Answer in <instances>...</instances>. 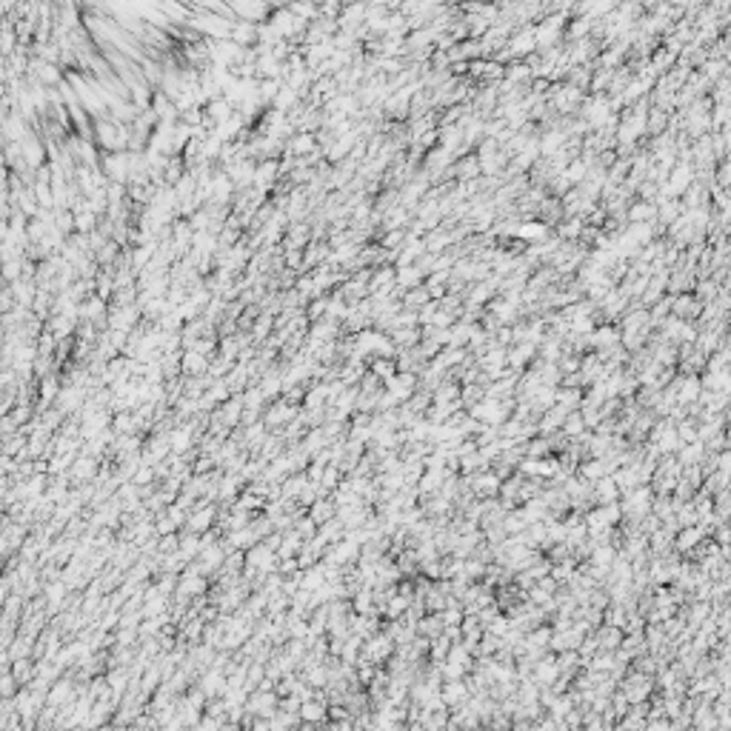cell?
<instances>
[{"label":"cell","instance_id":"cell-1","mask_svg":"<svg viewBox=\"0 0 731 731\" xmlns=\"http://www.w3.org/2000/svg\"><path fill=\"white\" fill-rule=\"evenodd\" d=\"M617 691H620V695L626 697V703H628V706L648 703V700L654 697V677H648V675H640V671L628 668L626 675H623V680H620V686H617Z\"/></svg>","mask_w":731,"mask_h":731},{"label":"cell","instance_id":"cell-2","mask_svg":"<svg viewBox=\"0 0 731 731\" xmlns=\"http://www.w3.org/2000/svg\"><path fill=\"white\" fill-rule=\"evenodd\" d=\"M651 503H654V491L651 486H637L626 494H620V511H623V520H631V523H640L646 514H651Z\"/></svg>","mask_w":731,"mask_h":731},{"label":"cell","instance_id":"cell-3","mask_svg":"<svg viewBox=\"0 0 731 731\" xmlns=\"http://www.w3.org/2000/svg\"><path fill=\"white\" fill-rule=\"evenodd\" d=\"M392 654H394V643L389 640V634L380 628L377 634H372V637L363 640V646H360V660L357 663H369L374 668H383V666L392 660Z\"/></svg>","mask_w":731,"mask_h":731},{"label":"cell","instance_id":"cell-4","mask_svg":"<svg viewBox=\"0 0 731 731\" xmlns=\"http://www.w3.org/2000/svg\"><path fill=\"white\" fill-rule=\"evenodd\" d=\"M280 706V697L275 695L272 688H255V691H248V697L243 703L246 708V714L248 717H255V720H268V717H275V711Z\"/></svg>","mask_w":731,"mask_h":731},{"label":"cell","instance_id":"cell-5","mask_svg":"<svg viewBox=\"0 0 731 731\" xmlns=\"http://www.w3.org/2000/svg\"><path fill=\"white\" fill-rule=\"evenodd\" d=\"M529 680H531L534 686H540V688H551L557 680H560V668H557V660H554V654H551V651H546L543 657L531 666Z\"/></svg>","mask_w":731,"mask_h":731},{"label":"cell","instance_id":"cell-6","mask_svg":"<svg viewBox=\"0 0 731 731\" xmlns=\"http://www.w3.org/2000/svg\"><path fill=\"white\" fill-rule=\"evenodd\" d=\"M534 360H537V346H531V343H514L506 349V369H511L517 374H523Z\"/></svg>","mask_w":731,"mask_h":731},{"label":"cell","instance_id":"cell-7","mask_svg":"<svg viewBox=\"0 0 731 731\" xmlns=\"http://www.w3.org/2000/svg\"><path fill=\"white\" fill-rule=\"evenodd\" d=\"M383 392H389L400 406L406 400H412V394L417 392V374H406V372H397L394 377H389L386 383H383Z\"/></svg>","mask_w":731,"mask_h":731},{"label":"cell","instance_id":"cell-8","mask_svg":"<svg viewBox=\"0 0 731 731\" xmlns=\"http://www.w3.org/2000/svg\"><path fill=\"white\" fill-rule=\"evenodd\" d=\"M549 232H551V229L543 226L540 220H520V223L514 226L511 237H514L517 243H526V246H540V243L549 237Z\"/></svg>","mask_w":731,"mask_h":731},{"label":"cell","instance_id":"cell-9","mask_svg":"<svg viewBox=\"0 0 731 731\" xmlns=\"http://www.w3.org/2000/svg\"><path fill=\"white\" fill-rule=\"evenodd\" d=\"M469 686L466 680H457V683H440V703H443L449 711H457L469 703Z\"/></svg>","mask_w":731,"mask_h":731},{"label":"cell","instance_id":"cell-10","mask_svg":"<svg viewBox=\"0 0 731 731\" xmlns=\"http://www.w3.org/2000/svg\"><path fill=\"white\" fill-rule=\"evenodd\" d=\"M215 517H218V509L215 506H198V509H191L189 517H186V531L203 537L211 526H215Z\"/></svg>","mask_w":731,"mask_h":731},{"label":"cell","instance_id":"cell-11","mask_svg":"<svg viewBox=\"0 0 731 731\" xmlns=\"http://www.w3.org/2000/svg\"><path fill=\"white\" fill-rule=\"evenodd\" d=\"M703 540H708V534H706L700 526H686V529H680V531L675 534V554L688 557V554L695 551Z\"/></svg>","mask_w":731,"mask_h":731},{"label":"cell","instance_id":"cell-12","mask_svg":"<svg viewBox=\"0 0 731 731\" xmlns=\"http://www.w3.org/2000/svg\"><path fill=\"white\" fill-rule=\"evenodd\" d=\"M198 688L206 695V700L223 697V691H226V671H220V668H206L203 675H200Z\"/></svg>","mask_w":731,"mask_h":731},{"label":"cell","instance_id":"cell-13","mask_svg":"<svg viewBox=\"0 0 731 731\" xmlns=\"http://www.w3.org/2000/svg\"><path fill=\"white\" fill-rule=\"evenodd\" d=\"M315 151H320L317 146V131H297L292 143H288V155H297V158H312Z\"/></svg>","mask_w":731,"mask_h":731},{"label":"cell","instance_id":"cell-14","mask_svg":"<svg viewBox=\"0 0 731 731\" xmlns=\"http://www.w3.org/2000/svg\"><path fill=\"white\" fill-rule=\"evenodd\" d=\"M591 494H594V506H608V503H620V489L614 486L611 474L591 483Z\"/></svg>","mask_w":731,"mask_h":731},{"label":"cell","instance_id":"cell-15","mask_svg":"<svg viewBox=\"0 0 731 731\" xmlns=\"http://www.w3.org/2000/svg\"><path fill=\"white\" fill-rule=\"evenodd\" d=\"M335 514H337V506H335V500L332 497H320L315 500V503L309 506V511H306V517L315 523V526H323V523H329L335 520Z\"/></svg>","mask_w":731,"mask_h":731},{"label":"cell","instance_id":"cell-16","mask_svg":"<svg viewBox=\"0 0 731 731\" xmlns=\"http://www.w3.org/2000/svg\"><path fill=\"white\" fill-rule=\"evenodd\" d=\"M94 472H98V460L89 457V454H81L72 460L69 466V477L74 483H86V480H94Z\"/></svg>","mask_w":731,"mask_h":731},{"label":"cell","instance_id":"cell-17","mask_svg":"<svg viewBox=\"0 0 731 731\" xmlns=\"http://www.w3.org/2000/svg\"><path fill=\"white\" fill-rule=\"evenodd\" d=\"M654 215H657V206L637 198L626 206V223H654Z\"/></svg>","mask_w":731,"mask_h":731},{"label":"cell","instance_id":"cell-18","mask_svg":"<svg viewBox=\"0 0 731 731\" xmlns=\"http://www.w3.org/2000/svg\"><path fill=\"white\" fill-rule=\"evenodd\" d=\"M277 175H280V163L277 160H263V163H255V186L260 189V191H266V189H272V183L277 180Z\"/></svg>","mask_w":731,"mask_h":731},{"label":"cell","instance_id":"cell-19","mask_svg":"<svg viewBox=\"0 0 731 731\" xmlns=\"http://www.w3.org/2000/svg\"><path fill=\"white\" fill-rule=\"evenodd\" d=\"M303 549V540L297 537V531H280V546H277V560H297V554Z\"/></svg>","mask_w":731,"mask_h":731},{"label":"cell","instance_id":"cell-20","mask_svg":"<svg viewBox=\"0 0 731 731\" xmlns=\"http://www.w3.org/2000/svg\"><path fill=\"white\" fill-rule=\"evenodd\" d=\"M229 41L240 49H248L252 43H257V26L255 23H243V21H235L232 23V32H229Z\"/></svg>","mask_w":731,"mask_h":731},{"label":"cell","instance_id":"cell-21","mask_svg":"<svg viewBox=\"0 0 731 731\" xmlns=\"http://www.w3.org/2000/svg\"><path fill=\"white\" fill-rule=\"evenodd\" d=\"M140 317V306H118L112 312V332H129Z\"/></svg>","mask_w":731,"mask_h":731},{"label":"cell","instance_id":"cell-22","mask_svg":"<svg viewBox=\"0 0 731 731\" xmlns=\"http://www.w3.org/2000/svg\"><path fill=\"white\" fill-rule=\"evenodd\" d=\"M706 443H700V440H695V443H686V446H680L677 449V463L686 469V466H700L703 460H706Z\"/></svg>","mask_w":731,"mask_h":731},{"label":"cell","instance_id":"cell-23","mask_svg":"<svg viewBox=\"0 0 731 731\" xmlns=\"http://www.w3.org/2000/svg\"><path fill=\"white\" fill-rule=\"evenodd\" d=\"M594 637H597V643H600V651H617L620 643H623V631L600 623L597 628H594Z\"/></svg>","mask_w":731,"mask_h":731},{"label":"cell","instance_id":"cell-24","mask_svg":"<svg viewBox=\"0 0 731 731\" xmlns=\"http://www.w3.org/2000/svg\"><path fill=\"white\" fill-rule=\"evenodd\" d=\"M292 420H295V409L288 406L286 400H280L277 406H272V412H266L263 426H266V429H280L283 423H292Z\"/></svg>","mask_w":731,"mask_h":731},{"label":"cell","instance_id":"cell-25","mask_svg":"<svg viewBox=\"0 0 731 731\" xmlns=\"http://www.w3.org/2000/svg\"><path fill=\"white\" fill-rule=\"evenodd\" d=\"M72 700H74V688H72L69 680L54 683V686L49 688V695H46V703H49L52 708H63V706L72 703Z\"/></svg>","mask_w":731,"mask_h":731},{"label":"cell","instance_id":"cell-26","mask_svg":"<svg viewBox=\"0 0 731 731\" xmlns=\"http://www.w3.org/2000/svg\"><path fill=\"white\" fill-rule=\"evenodd\" d=\"M409 597H403V594H394V597H389L386 603H383L380 608V617H386V620H403L406 617V611H409Z\"/></svg>","mask_w":731,"mask_h":731},{"label":"cell","instance_id":"cell-27","mask_svg":"<svg viewBox=\"0 0 731 731\" xmlns=\"http://www.w3.org/2000/svg\"><path fill=\"white\" fill-rule=\"evenodd\" d=\"M417 637H426V640H434V637H440V634H443V620H440V614H426V617H420L417 620Z\"/></svg>","mask_w":731,"mask_h":731},{"label":"cell","instance_id":"cell-28","mask_svg":"<svg viewBox=\"0 0 731 731\" xmlns=\"http://www.w3.org/2000/svg\"><path fill=\"white\" fill-rule=\"evenodd\" d=\"M166 437H169V452L175 454V457H180V454H186V452H189V446H191V426L171 429Z\"/></svg>","mask_w":731,"mask_h":731},{"label":"cell","instance_id":"cell-29","mask_svg":"<svg viewBox=\"0 0 731 731\" xmlns=\"http://www.w3.org/2000/svg\"><path fill=\"white\" fill-rule=\"evenodd\" d=\"M240 417H243V400H240V397H232V400L226 403V406H220V414H218V420L223 423L226 429L237 426Z\"/></svg>","mask_w":731,"mask_h":731},{"label":"cell","instance_id":"cell-30","mask_svg":"<svg viewBox=\"0 0 731 731\" xmlns=\"http://www.w3.org/2000/svg\"><path fill=\"white\" fill-rule=\"evenodd\" d=\"M78 312H81V317H83V320L103 323V320H106V300H100L98 295H92V300H86Z\"/></svg>","mask_w":731,"mask_h":731},{"label":"cell","instance_id":"cell-31","mask_svg":"<svg viewBox=\"0 0 731 731\" xmlns=\"http://www.w3.org/2000/svg\"><path fill=\"white\" fill-rule=\"evenodd\" d=\"M366 372L374 374L380 383H386L389 377L397 374V366H394V360H386V357H372V363L366 366Z\"/></svg>","mask_w":731,"mask_h":731},{"label":"cell","instance_id":"cell-32","mask_svg":"<svg viewBox=\"0 0 731 731\" xmlns=\"http://www.w3.org/2000/svg\"><path fill=\"white\" fill-rule=\"evenodd\" d=\"M443 663H457V666H463L466 671H472L474 666V657H472V651L466 648V643H452L449 654H446V660Z\"/></svg>","mask_w":731,"mask_h":731},{"label":"cell","instance_id":"cell-33","mask_svg":"<svg viewBox=\"0 0 731 731\" xmlns=\"http://www.w3.org/2000/svg\"><path fill=\"white\" fill-rule=\"evenodd\" d=\"M543 457H551V446H549V437H531L526 440V460H543Z\"/></svg>","mask_w":731,"mask_h":731},{"label":"cell","instance_id":"cell-34","mask_svg":"<svg viewBox=\"0 0 731 731\" xmlns=\"http://www.w3.org/2000/svg\"><path fill=\"white\" fill-rule=\"evenodd\" d=\"M614 557H617V549H614V546H594L586 563L600 566V569H608V566L614 563Z\"/></svg>","mask_w":731,"mask_h":731},{"label":"cell","instance_id":"cell-35","mask_svg":"<svg viewBox=\"0 0 731 731\" xmlns=\"http://www.w3.org/2000/svg\"><path fill=\"white\" fill-rule=\"evenodd\" d=\"M589 169H591V166H586V163H583L580 158H574V160H571V163H569V166L563 169V178H566V180L571 183V189H574V186H580V183L586 180Z\"/></svg>","mask_w":731,"mask_h":731},{"label":"cell","instance_id":"cell-36","mask_svg":"<svg viewBox=\"0 0 731 731\" xmlns=\"http://www.w3.org/2000/svg\"><path fill=\"white\" fill-rule=\"evenodd\" d=\"M183 372L186 374H203V372H209V360H206V354H198V352H186L183 354Z\"/></svg>","mask_w":731,"mask_h":731},{"label":"cell","instance_id":"cell-37","mask_svg":"<svg viewBox=\"0 0 731 731\" xmlns=\"http://www.w3.org/2000/svg\"><path fill=\"white\" fill-rule=\"evenodd\" d=\"M81 403H83V392H81V389H74V386H72V389L61 392V409H63V412H74V409L81 406Z\"/></svg>","mask_w":731,"mask_h":731},{"label":"cell","instance_id":"cell-38","mask_svg":"<svg viewBox=\"0 0 731 731\" xmlns=\"http://www.w3.org/2000/svg\"><path fill=\"white\" fill-rule=\"evenodd\" d=\"M14 683H32L34 680V668L29 660H14V671H12Z\"/></svg>","mask_w":731,"mask_h":731},{"label":"cell","instance_id":"cell-39","mask_svg":"<svg viewBox=\"0 0 731 731\" xmlns=\"http://www.w3.org/2000/svg\"><path fill=\"white\" fill-rule=\"evenodd\" d=\"M151 480H155V466H149V463H140V469L134 472V477H131V483L138 486V489H146Z\"/></svg>","mask_w":731,"mask_h":731},{"label":"cell","instance_id":"cell-40","mask_svg":"<svg viewBox=\"0 0 731 731\" xmlns=\"http://www.w3.org/2000/svg\"><path fill=\"white\" fill-rule=\"evenodd\" d=\"M509 628H511V623H509V617H506V614H503V611H500V614H497V617H494V620H491V623H489V626H486L483 631H486V634H494V637H503V634H506Z\"/></svg>","mask_w":731,"mask_h":731},{"label":"cell","instance_id":"cell-41","mask_svg":"<svg viewBox=\"0 0 731 731\" xmlns=\"http://www.w3.org/2000/svg\"><path fill=\"white\" fill-rule=\"evenodd\" d=\"M223 725H226L223 717H211V714H206V711H203L198 725H195V731H223Z\"/></svg>","mask_w":731,"mask_h":731},{"label":"cell","instance_id":"cell-42","mask_svg":"<svg viewBox=\"0 0 731 731\" xmlns=\"http://www.w3.org/2000/svg\"><path fill=\"white\" fill-rule=\"evenodd\" d=\"M52 332H54V337H66L69 332H72V317H54L52 320Z\"/></svg>","mask_w":731,"mask_h":731},{"label":"cell","instance_id":"cell-43","mask_svg":"<svg viewBox=\"0 0 731 731\" xmlns=\"http://www.w3.org/2000/svg\"><path fill=\"white\" fill-rule=\"evenodd\" d=\"M41 394H43V400L49 403V400H54L57 397V380H43V389H41Z\"/></svg>","mask_w":731,"mask_h":731},{"label":"cell","instance_id":"cell-44","mask_svg":"<svg viewBox=\"0 0 731 731\" xmlns=\"http://www.w3.org/2000/svg\"><path fill=\"white\" fill-rule=\"evenodd\" d=\"M12 43H14V34H12V29H3V32H0V52H3V54H9V52H12Z\"/></svg>","mask_w":731,"mask_h":731},{"label":"cell","instance_id":"cell-45","mask_svg":"<svg viewBox=\"0 0 731 731\" xmlns=\"http://www.w3.org/2000/svg\"><path fill=\"white\" fill-rule=\"evenodd\" d=\"M98 731H126L123 725H103V728H98Z\"/></svg>","mask_w":731,"mask_h":731},{"label":"cell","instance_id":"cell-46","mask_svg":"<svg viewBox=\"0 0 731 731\" xmlns=\"http://www.w3.org/2000/svg\"><path fill=\"white\" fill-rule=\"evenodd\" d=\"M69 731H89V728H83V725H78V728H69Z\"/></svg>","mask_w":731,"mask_h":731},{"label":"cell","instance_id":"cell-47","mask_svg":"<svg viewBox=\"0 0 731 731\" xmlns=\"http://www.w3.org/2000/svg\"><path fill=\"white\" fill-rule=\"evenodd\" d=\"M183 731H195V728H183Z\"/></svg>","mask_w":731,"mask_h":731}]
</instances>
